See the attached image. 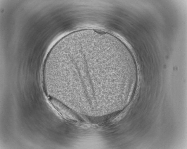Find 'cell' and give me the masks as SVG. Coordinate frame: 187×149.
<instances>
[{"label":"cell","mask_w":187,"mask_h":149,"mask_svg":"<svg viewBox=\"0 0 187 149\" xmlns=\"http://www.w3.org/2000/svg\"><path fill=\"white\" fill-rule=\"evenodd\" d=\"M116 51L96 43L80 41L71 46L64 59L66 74L74 75L82 84H103L115 66Z\"/></svg>","instance_id":"cell-1"}]
</instances>
